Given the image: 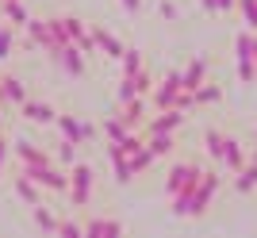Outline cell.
<instances>
[{
  "label": "cell",
  "instance_id": "cell-9",
  "mask_svg": "<svg viewBox=\"0 0 257 238\" xmlns=\"http://www.w3.org/2000/svg\"><path fill=\"white\" fill-rule=\"evenodd\" d=\"M58 58H62V65H65V69H69L73 77H81V73H85V62H81V50H73V46H62V50H58Z\"/></svg>",
  "mask_w": 257,
  "mask_h": 238
},
{
  "label": "cell",
  "instance_id": "cell-22",
  "mask_svg": "<svg viewBox=\"0 0 257 238\" xmlns=\"http://www.w3.org/2000/svg\"><path fill=\"white\" fill-rule=\"evenodd\" d=\"M127 135H131V127L123 123V119H107V139L111 142H123Z\"/></svg>",
  "mask_w": 257,
  "mask_h": 238
},
{
  "label": "cell",
  "instance_id": "cell-16",
  "mask_svg": "<svg viewBox=\"0 0 257 238\" xmlns=\"http://www.w3.org/2000/svg\"><path fill=\"white\" fill-rule=\"evenodd\" d=\"M23 111H27V119H35V123H50V119H54V111L46 108V104H31V100H27V108H23Z\"/></svg>",
  "mask_w": 257,
  "mask_h": 238
},
{
  "label": "cell",
  "instance_id": "cell-18",
  "mask_svg": "<svg viewBox=\"0 0 257 238\" xmlns=\"http://www.w3.org/2000/svg\"><path fill=\"white\" fill-rule=\"evenodd\" d=\"M92 39H96V43L104 46V50H107L111 58H123V46H119L115 39H111V35H104V31H92Z\"/></svg>",
  "mask_w": 257,
  "mask_h": 238
},
{
  "label": "cell",
  "instance_id": "cell-5",
  "mask_svg": "<svg viewBox=\"0 0 257 238\" xmlns=\"http://www.w3.org/2000/svg\"><path fill=\"white\" fill-rule=\"evenodd\" d=\"M181 123H184V111L181 108H161V115L150 123V135H173Z\"/></svg>",
  "mask_w": 257,
  "mask_h": 238
},
{
  "label": "cell",
  "instance_id": "cell-20",
  "mask_svg": "<svg viewBox=\"0 0 257 238\" xmlns=\"http://www.w3.org/2000/svg\"><path fill=\"white\" fill-rule=\"evenodd\" d=\"M139 69H142V54H139V50H123V73L135 77Z\"/></svg>",
  "mask_w": 257,
  "mask_h": 238
},
{
  "label": "cell",
  "instance_id": "cell-3",
  "mask_svg": "<svg viewBox=\"0 0 257 238\" xmlns=\"http://www.w3.org/2000/svg\"><path fill=\"white\" fill-rule=\"evenodd\" d=\"M27 177L46 184V188H62V192H65V184H69V177H62L58 169H50V165H27Z\"/></svg>",
  "mask_w": 257,
  "mask_h": 238
},
{
  "label": "cell",
  "instance_id": "cell-1",
  "mask_svg": "<svg viewBox=\"0 0 257 238\" xmlns=\"http://www.w3.org/2000/svg\"><path fill=\"white\" fill-rule=\"evenodd\" d=\"M215 192H219V173H204L196 181V188L188 192V215H204Z\"/></svg>",
  "mask_w": 257,
  "mask_h": 238
},
{
  "label": "cell",
  "instance_id": "cell-31",
  "mask_svg": "<svg viewBox=\"0 0 257 238\" xmlns=\"http://www.w3.org/2000/svg\"><path fill=\"white\" fill-rule=\"evenodd\" d=\"M215 8H219V12H230V8H234V0H215Z\"/></svg>",
  "mask_w": 257,
  "mask_h": 238
},
{
  "label": "cell",
  "instance_id": "cell-28",
  "mask_svg": "<svg viewBox=\"0 0 257 238\" xmlns=\"http://www.w3.org/2000/svg\"><path fill=\"white\" fill-rule=\"evenodd\" d=\"M4 12H8V20H16V23H27V16H23V8L16 4V0H8V4H4Z\"/></svg>",
  "mask_w": 257,
  "mask_h": 238
},
{
  "label": "cell",
  "instance_id": "cell-7",
  "mask_svg": "<svg viewBox=\"0 0 257 238\" xmlns=\"http://www.w3.org/2000/svg\"><path fill=\"white\" fill-rule=\"evenodd\" d=\"M204 73H207V62H204V58H196V62L181 73V88H184V92H196V88L204 85Z\"/></svg>",
  "mask_w": 257,
  "mask_h": 238
},
{
  "label": "cell",
  "instance_id": "cell-11",
  "mask_svg": "<svg viewBox=\"0 0 257 238\" xmlns=\"http://www.w3.org/2000/svg\"><path fill=\"white\" fill-rule=\"evenodd\" d=\"M253 184H257V162H249V165H242V169H238L234 188H238V192H253Z\"/></svg>",
  "mask_w": 257,
  "mask_h": 238
},
{
  "label": "cell",
  "instance_id": "cell-10",
  "mask_svg": "<svg viewBox=\"0 0 257 238\" xmlns=\"http://www.w3.org/2000/svg\"><path fill=\"white\" fill-rule=\"evenodd\" d=\"M85 234H123V223H111V219H88Z\"/></svg>",
  "mask_w": 257,
  "mask_h": 238
},
{
  "label": "cell",
  "instance_id": "cell-19",
  "mask_svg": "<svg viewBox=\"0 0 257 238\" xmlns=\"http://www.w3.org/2000/svg\"><path fill=\"white\" fill-rule=\"evenodd\" d=\"M238 77H242L246 85L257 81V62H253V58H238Z\"/></svg>",
  "mask_w": 257,
  "mask_h": 238
},
{
  "label": "cell",
  "instance_id": "cell-32",
  "mask_svg": "<svg viewBox=\"0 0 257 238\" xmlns=\"http://www.w3.org/2000/svg\"><path fill=\"white\" fill-rule=\"evenodd\" d=\"M123 4H127L131 12H139V0H123Z\"/></svg>",
  "mask_w": 257,
  "mask_h": 238
},
{
  "label": "cell",
  "instance_id": "cell-2",
  "mask_svg": "<svg viewBox=\"0 0 257 238\" xmlns=\"http://www.w3.org/2000/svg\"><path fill=\"white\" fill-rule=\"evenodd\" d=\"M200 177H204V173H200V165H196V162H181V165H173L169 181H165V192H169V196H177V192H192Z\"/></svg>",
  "mask_w": 257,
  "mask_h": 238
},
{
  "label": "cell",
  "instance_id": "cell-13",
  "mask_svg": "<svg viewBox=\"0 0 257 238\" xmlns=\"http://www.w3.org/2000/svg\"><path fill=\"white\" fill-rule=\"evenodd\" d=\"M123 123H127V127H139V123H142V100H139V96H131V100H127Z\"/></svg>",
  "mask_w": 257,
  "mask_h": 238
},
{
  "label": "cell",
  "instance_id": "cell-15",
  "mask_svg": "<svg viewBox=\"0 0 257 238\" xmlns=\"http://www.w3.org/2000/svg\"><path fill=\"white\" fill-rule=\"evenodd\" d=\"M62 131H65V135H69V139H73V142H81V139H88V135H92V131H88V127H81V123H73V119H69V115H62Z\"/></svg>",
  "mask_w": 257,
  "mask_h": 238
},
{
  "label": "cell",
  "instance_id": "cell-25",
  "mask_svg": "<svg viewBox=\"0 0 257 238\" xmlns=\"http://www.w3.org/2000/svg\"><path fill=\"white\" fill-rule=\"evenodd\" d=\"M16 192H20L23 196V200H27V204H39V192H35V188H31V181H20V184H16Z\"/></svg>",
  "mask_w": 257,
  "mask_h": 238
},
{
  "label": "cell",
  "instance_id": "cell-29",
  "mask_svg": "<svg viewBox=\"0 0 257 238\" xmlns=\"http://www.w3.org/2000/svg\"><path fill=\"white\" fill-rule=\"evenodd\" d=\"M8 50H12V31H0V62L8 58Z\"/></svg>",
  "mask_w": 257,
  "mask_h": 238
},
{
  "label": "cell",
  "instance_id": "cell-30",
  "mask_svg": "<svg viewBox=\"0 0 257 238\" xmlns=\"http://www.w3.org/2000/svg\"><path fill=\"white\" fill-rule=\"evenodd\" d=\"M73 146H77L73 139H69V142H62V150H58V158H62V162H73Z\"/></svg>",
  "mask_w": 257,
  "mask_h": 238
},
{
  "label": "cell",
  "instance_id": "cell-27",
  "mask_svg": "<svg viewBox=\"0 0 257 238\" xmlns=\"http://www.w3.org/2000/svg\"><path fill=\"white\" fill-rule=\"evenodd\" d=\"M35 219H39V227H43V230H58V223H54V219L46 215V211H43L39 204H35Z\"/></svg>",
  "mask_w": 257,
  "mask_h": 238
},
{
  "label": "cell",
  "instance_id": "cell-23",
  "mask_svg": "<svg viewBox=\"0 0 257 238\" xmlns=\"http://www.w3.org/2000/svg\"><path fill=\"white\" fill-rule=\"evenodd\" d=\"M192 100H196V104H215V100H219V88H215V85H200L192 92Z\"/></svg>",
  "mask_w": 257,
  "mask_h": 238
},
{
  "label": "cell",
  "instance_id": "cell-24",
  "mask_svg": "<svg viewBox=\"0 0 257 238\" xmlns=\"http://www.w3.org/2000/svg\"><path fill=\"white\" fill-rule=\"evenodd\" d=\"M0 85H4V96H8V100H23V81L8 77V81H0Z\"/></svg>",
  "mask_w": 257,
  "mask_h": 238
},
{
  "label": "cell",
  "instance_id": "cell-17",
  "mask_svg": "<svg viewBox=\"0 0 257 238\" xmlns=\"http://www.w3.org/2000/svg\"><path fill=\"white\" fill-rule=\"evenodd\" d=\"M146 146H150L154 158H161V154L173 150V139H169V135H150V142H146Z\"/></svg>",
  "mask_w": 257,
  "mask_h": 238
},
{
  "label": "cell",
  "instance_id": "cell-34",
  "mask_svg": "<svg viewBox=\"0 0 257 238\" xmlns=\"http://www.w3.org/2000/svg\"><path fill=\"white\" fill-rule=\"evenodd\" d=\"M0 165H4V142H0Z\"/></svg>",
  "mask_w": 257,
  "mask_h": 238
},
{
  "label": "cell",
  "instance_id": "cell-4",
  "mask_svg": "<svg viewBox=\"0 0 257 238\" xmlns=\"http://www.w3.org/2000/svg\"><path fill=\"white\" fill-rule=\"evenodd\" d=\"M88 192H92V169H88V165H77V169H73V204L85 207Z\"/></svg>",
  "mask_w": 257,
  "mask_h": 238
},
{
  "label": "cell",
  "instance_id": "cell-14",
  "mask_svg": "<svg viewBox=\"0 0 257 238\" xmlns=\"http://www.w3.org/2000/svg\"><path fill=\"white\" fill-rule=\"evenodd\" d=\"M16 154H20L27 165H46V154L35 150V146H27V142H20V146H16Z\"/></svg>",
  "mask_w": 257,
  "mask_h": 238
},
{
  "label": "cell",
  "instance_id": "cell-12",
  "mask_svg": "<svg viewBox=\"0 0 257 238\" xmlns=\"http://www.w3.org/2000/svg\"><path fill=\"white\" fill-rule=\"evenodd\" d=\"M204 142H207V154H211L215 162H223V146H226V135H219V131H207V135H204Z\"/></svg>",
  "mask_w": 257,
  "mask_h": 238
},
{
  "label": "cell",
  "instance_id": "cell-21",
  "mask_svg": "<svg viewBox=\"0 0 257 238\" xmlns=\"http://www.w3.org/2000/svg\"><path fill=\"white\" fill-rule=\"evenodd\" d=\"M234 4L242 8V16H246V27L257 31V0H234Z\"/></svg>",
  "mask_w": 257,
  "mask_h": 238
},
{
  "label": "cell",
  "instance_id": "cell-26",
  "mask_svg": "<svg viewBox=\"0 0 257 238\" xmlns=\"http://www.w3.org/2000/svg\"><path fill=\"white\" fill-rule=\"evenodd\" d=\"M131 96H139V88H135V77H123V85H119V100L127 104Z\"/></svg>",
  "mask_w": 257,
  "mask_h": 238
},
{
  "label": "cell",
  "instance_id": "cell-33",
  "mask_svg": "<svg viewBox=\"0 0 257 238\" xmlns=\"http://www.w3.org/2000/svg\"><path fill=\"white\" fill-rule=\"evenodd\" d=\"M249 54H253V62H257V39H253V46H249Z\"/></svg>",
  "mask_w": 257,
  "mask_h": 238
},
{
  "label": "cell",
  "instance_id": "cell-8",
  "mask_svg": "<svg viewBox=\"0 0 257 238\" xmlns=\"http://www.w3.org/2000/svg\"><path fill=\"white\" fill-rule=\"evenodd\" d=\"M223 162L230 165V169H242V165H246V150H242V142L226 139V146H223Z\"/></svg>",
  "mask_w": 257,
  "mask_h": 238
},
{
  "label": "cell",
  "instance_id": "cell-35",
  "mask_svg": "<svg viewBox=\"0 0 257 238\" xmlns=\"http://www.w3.org/2000/svg\"><path fill=\"white\" fill-rule=\"evenodd\" d=\"M253 135H257V131H253Z\"/></svg>",
  "mask_w": 257,
  "mask_h": 238
},
{
  "label": "cell",
  "instance_id": "cell-6",
  "mask_svg": "<svg viewBox=\"0 0 257 238\" xmlns=\"http://www.w3.org/2000/svg\"><path fill=\"white\" fill-rule=\"evenodd\" d=\"M177 92H181V73H169L161 81V88L154 92V104H158V108H173V104H177Z\"/></svg>",
  "mask_w": 257,
  "mask_h": 238
}]
</instances>
